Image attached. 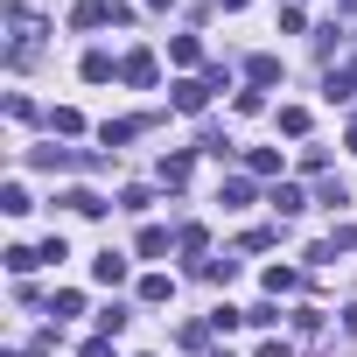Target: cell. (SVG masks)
Returning <instances> with one entry per match:
<instances>
[{
    "mask_svg": "<svg viewBox=\"0 0 357 357\" xmlns=\"http://www.w3.org/2000/svg\"><path fill=\"white\" fill-rule=\"evenodd\" d=\"M0 22H8V36H15V43H8V63H15V70H22V63H36V43H43V22H36V15L22 8V0H15V8L0 15Z\"/></svg>",
    "mask_w": 357,
    "mask_h": 357,
    "instance_id": "cell-1",
    "label": "cell"
},
{
    "mask_svg": "<svg viewBox=\"0 0 357 357\" xmlns=\"http://www.w3.org/2000/svg\"><path fill=\"white\" fill-rule=\"evenodd\" d=\"M105 22H133L126 0H77L70 8V29H105Z\"/></svg>",
    "mask_w": 357,
    "mask_h": 357,
    "instance_id": "cell-2",
    "label": "cell"
},
{
    "mask_svg": "<svg viewBox=\"0 0 357 357\" xmlns=\"http://www.w3.org/2000/svg\"><path fill=\"white\" fill-rule=\"evenodd\" d=\"M154 77H161L154 50H126V56H119V84H133V91H154Z\"/></svg>",
    "mask_w": 357,
    "mask_h": 357,
    "instance_id": "cell-3",
    "label": "cell"
},
{
    "mask_svg": "<svg viewBox=\"0 0 357 357\" xmlns=\"http://www.w3.org/2000/svg\"><path fill=\"white\" fill-rule=\"evenodd\" d=\"M29 161L36 168H56V175L63 168H98V154H77V147H29Z\"/></svg>",
    "mask_w": 357,
    "mask_h": 357,
    "instance_id": "cell-4",
    "label": "cell"
},
{
    "mask_svg": "<svg viewBox=\"0 0 357 357\" xmlns=\"http://www.w3.org/2000/svg\"><path fill=\"white\" fill-rule=\"evenodd\" d=\"M168 105H175V112H204V105H211V84H204V77H175V84H168Z\"/></svg>",
    "mask_w": 357,
    "mask_h": 357,
    "instance_id": "cell-5",
    "label": "cell"
},
{
    "mask_svg": "<svg viewBox=\"0 0 357 357\" xmlns=\"http://www.w3.org/2000/svg\"><path fill=\"white\" fill-rule=\"evenodd\" d=\"M336 252H357V225H336V231H329L322 245H308V259H315V266H329Z\"/></svg>",
    "mask_w": 357,
    "mask_h": 357,
    "instance_id": "cell-6",
    "label": "cell"
},
{
    "mask_svg": "<svg viewBox=\"0 0 357 357\" xmlns=\"http://www.w3.org/2000/svg\"><path fill=\"white\" fill-rule=\"evenodd\" d=\"M147 126H154V119H105V126H98V140H105V147H126V140H140Z\"/></svg>",
    "mask_w": 357,
    "mask_h": 357,
    "instance_id": "cell-7",
    "label": "cell"
},
{
    "mask_svg": "<svg viewBox=\"0 0 357 357\" xmlns=\"http://www.w3.org/2000/svg\"><path fill=\"white\" fill-rule=\"evenodd\" d=\"M91 280H98V287H119V280H126V252H112V245H105V252L91 259Z\"/></svg>",
    "mask_w": 357,
    "mask_h": 357,
    "instance_id": "cell-8",
    "label": "cell"
},
{
    "mask_svg": "<svg viewBox=\"0 0 357 357\" xmlns=\"http://www.w3.org/2000/svg\"><path fill=\"white\" fill-rule=\"evenodd\" d=\"M245 84H280V56H273V50L245 56Z\"/></svg>",
    "mask_w": 357,
    "mask_h": 357,
    "instance_id": "cell-9",
    "label": "cell"
},
{
    "mask_svg": "<svg viewBox=\"0 0 357 357\" xmlns=\"http://www.w3.org/2000/svg\"><path fill=\"white\" fill-rule=\"evenodd\" d=\"M266 204H273V211H280V218H301V211H308V204H315V197H301V190H294V183H273V197H266Z\"/></svg>",
    "mask_w": 357,
    "mask_h": 357,
    "instance_id": "cell-10",
    "label": "cell"
},
{
    "mask_svg": "<svg viewBox=\"0 0 357 357\" xmlns=\"http://www.w3.org/2000/svg\"><path fill=\"white\" fill-rule=\"evenodd\" d=\"M175 252H190V259L204 266V252H211V231H204V225H183V231H175Z\"/></svg>",
    "mask_w": 357,
    "mask_h": 357,
    "instance_id": "cell-11",
    "label": "cell"
},
{
    "mask_svg": "<svg viewBox=\"0 0 357 357\" xmlns=\"http://www.w3.org/2000/svg\"><path fill=\"white\" fill-rule=\"evenodd\" d=\"M0 259H8V273H22V280H29V273L43 266V245H8Z\"/></svg>",
    "mask_w": 357,
    "mask_h": 357,
    "instance_id": "cell-12",
    "label": "cell"
},
{
    "mask_svg": "<svg viewBox=\"0 0 357 357\" xmlns=\"http://www.w3.org/2000/svg\"><path fill=\"white\" fill-rule=\"evenodd\" d=\"M322 98H329V105H336V98H357V70H350V63L329 70V77H322Z\"/></svg>",
    "mask_w": 357,
    "mask_h": 357,
    "instance_id": "cell-13",
    "label": "cell"
},
{
    "mask_svg": "<svg viewBox=\"0 0 357 357\" xmlns=\"http://www.w3.org/2000/svg\"><path fill=\"white\" fill-rule=\"evenodd\" d=\"M218 204H225V211H245V204H252V175H231V183L218 190Z\"/></svg>",
    "mask_w": 357,
    "mask_h": 357,
    "instance_id": "cell-14",
    "label": "cell"
},
{
    "mask_svg": "<svg viewBox=\"0 0 357 357\" xmlns=\"http://www.w3.org/2000/svg\"><path fill=\"white\" fill-rule=\"evenodd\" d=\"M105 77H119V63L105 50H84V84H105Z\"/></svg>",
    "mask_w": 357,
    "mask_h": 357,
    "instance_id": "cell-15",
    "label": "cell"
},
{
    "mask_svg": "<svg viewBox=\"0 0 357 357\" xmlns=\"http://www.w3.org/2000/svg\"><path fill=\"white\" fill-rule=\"evenodd\" d=\"M63 204H70V211H77V218H105V211H112V204H105V197H98V190H70V197H63Z\"/></svg>",
    "mask_w": 357,
    "mask_h": 357,
    "instance_id": "cell-16",
    "label": "cell"
},
{
    "mask_svg": "<svg viewBox=\"0 0 357 357\" xmlns=\"http://www.w3.org/2000/svg\"><path fill=\"white\" fill-rule=\"evenodd\" d=\"M140 301H147V308L175 301V280H168V273H147V280H140Z\"/></svg>",
    "mask_w": 357,
    "mask_h": 357,
    "instance_id": "cell-17",
    "label": "cell"
},
{
    "mask_svg": "<svg viewBox=\"0 0 357 357\" xmlns=\"http://www.w3.org/2000/svg\"><path fill=\"white\" fill-rule=\"evenodd\" d=\"M168 56L183 63V70H197V63H204V43H197V36H175V43H168Z\"/></svg>",
    "mask_w": 357,
    "mask_h": 357,
    "instance_id": "cell-18",
    "label": "cell"
},
{
    "mask_svg": "<svg viewBox=\"0 0 357 357\" xmlns=\"http://www.w3.org/2000/svg\"><path fill=\"white\" fill-rule=\"evenodd\" d=\"M197 273H204V280H211V287H231V280H238V259H204V266H197Z\"/></svg>",
    "mask_w": 357,
    "mask_h": 357,
    "instance_id": "cell-19",
    "label": "cell"
},
{
    "mask_svg": "<svg viewBox=\"0 0 357 357\" xmlns=\"http://www.w3.org/2000/svg\"><path fill=\"white\" fill-rule=\"evenodd\" d=\"M294 287H301V273H294V266H266V294H273V301H280V294H294Z\"/></svg>",
    "mask_w": 357,
    "mask_h": 357,
    "instance_id": "cell-20",
    "label": "cell"
},
{
    "mask_svg": "<svg viewBox=\"0 0 357 357\" xmlns=\"http://www.w3.org/2000/svg\"><path fill=\"white\" fill-rule=\"evenodd\" d=\"M161 183L183 190V183H190V154H161Z\"/></svg>",
    "mask_w": 357,
    "mask_h": 357,
    "instance_id": "cell-21",
    "label": "cell"
},
{
    "mask_svg": "<svg viewBox=\"0 0 357 357\" xmlns=\"http://www.w3.org/2000/svg\"><path fill=\"white\" fill-rule=\"evenodd\" d=\"M175 343H183V350H211V322H183Z\"/></svg>",
    "mask_w": 357,
    "mask_h": 357,
    "instance_id": "cell-22",
    "label": "cell"
},
{
    "mask_svg": "<svg viewBox=\"0 0 357 357\" xmlns=\"http://www.w3.org/2000/svg\"><path fill=\"white\" fill-rule=\"evenodd\" d=\"M50 126L70 140V133H84V112H77V105H56V112H50Z\"/></svg>",
    "mask_w": 357,
    "mask_h": 357,
    "instance_id": "cell-23",
    "label": "cell"
},
{
    "mask_svg": "<svg viewBox=\"0 0 357 357\" xmlns=\"http://www.w3.org/2000/svg\"><path fill=\"white\" fill-rule=\"evenodd\" d=\"M245 168H252V175H280V147H252Z\"/></svg>",
    "mask_w": 357,
    "mask_h": 357,
    "instance_id": "cell-24",
    "label": "cell"
},
{
    "mask_svg": "<svg viewBox=\"0 0 357 357\" xmlns=\"http://www.w3.org/2000/svg\"><path fill=\"white\" fill-rule=\"evenodd\" d=\"M50 315H56V322H63V315H84V294H77V287H56V301H50Z\"/></svg>",
    "mask_w": 357,
    "mask_h": 357,
    "instance_id": "cell-25",
    "label": "cell"
},
{
    "mask_svg": "<svg viewBox=\"0 0 357 357\" xmlns=\"http://www.w3.org/2000/svg\"><path fill=\"white\" fill-rule=\"evenodd\" d=\"M126 322H133V315H126V308H119V301H105V308H98V336H119V329H126Z\"/></svg>",
    "mask_w": 357,
    "mask_h": 357,
    "instance_id": "cell-26",
    "label": "cell"
},
{
    "mask_svg": "<svg viewBox=\"0 0 357 357\" xmlns=\"http://www.w3.org/2000/svg\"><path fill=\"white\" fill-rule=\"evenodd\" d=\"M0 211H8V218H29V190L8 183V190H0Z\"/></svg>",
    "mask_w": 357,
    "mask_h": 357,
    "instance_id": "cell-27",
    "label": "cell"
},
{
    "mask_svg": "<svg viewBox=\"0 0 357 357\" xmlns=\"http://www.w3.org/2000/svg\"><path fill=\"white\" fill-rule=\"evenodd\" d=\"M280 133L301 140V133H308V105H280Z\"/></svg>",
    "mask_w": 357,
    "mask_h": 357,
    "instance_id": "cell-28",
    "label": "cell"
},
{
    "mask_svg": "<svg viewBox=\"0 0 357 357\" xmlns=\"http://www.w3.org/2000/svg\"><path fill=\"white\" fill-rule=\"evenodd\" d=\"M161 252H168V231L147 225V231H140V259H161Z\"/></svg>",
    "mask_w": 357,
    "mask_h": 357,
    "instance_id": "cell-29",
    "label": "cell"
},
{
    "mask_svg": "<svg viewBox=\"0 0 357 357\" xmlns=\"http://www.w3.org/2000/svg\"><path fill=\"white\" fill-rule=\"evenodd\" d=\"M315 204H322V211H336V204H350V190H343V183H322V190H315Z\"/></svg>",
    "mask_w": 357,
    "mask_h": 357,
    "instance_id": "cell-30",
    "label": "cell"
},
{
    "mask_svg": "<svg viewBox=\"0 0 357 357\" xmlns=\"http://www.w3.org/2000/svg\"><path fill=\"white\" fill-rule=\"evenodd\" d=\"M147 204H154V190H140V183H133V190H119V211H147Z\"/></svg>",
    "mask_w": 357,
    "mask_h": 357,
    "instance_id": "cell-31",
    "label": "cell"
},
{
    "mask_svg": "<svg viewBox=\"0 0 357 357\" xmlns=\"http://www.w3.org/2000/svg\"><path fill=\"white\" fill-rule=\"evenodd\" d=\"M245 322H252V329H273V322H280V308H273V301H259V308H245Z\"/></svg>",
    "mask_w": 357,
    "mask_h": 357,
    "instance_id": "cell-32",
    "label": "cell"
},
{
    "mask_svg": "<svg viewBox=\"0 0 357 357\" xmlns=\"http://www.w3.org/2000/svg\"><path fill=\"white\" fill-rule=\"evenodd\" d=\"M84 357H112V336H91V343H84Z\"/></svg>",
    "mask_w": 357,
    "mask_h": 357,
    "instance_id": "cell-33",
    "label": "cell"
},
{
    "mask_svg": "<svg viewBox=\"0 0 357 357\" xmlns=\"http://www.w3.org/2000/svg\"><path fill=\"white\" fill-rule=\"evenodd\" d=\"M259 357H287V343H280V336H266V343H259Z\"/></svg>",
    "mask_w": 357,
    "mask_h": 357,
    "instance_id": "cell-34",
    "label": "cell"
},
{
    "mask_svg": "<svg viewBox=\"0 0 357 357\" xmlns=\"http://www.w3.org/2000/svg\"><path fill=\"white\" fill-rule=\"evenodd\" d=\"M343 329H350V336H357V301H350V308H343Z\"/></svg>",
    "mask_w": 357,
    "mask_h": 357,
    "instance_id": "cell-35",
    "label": "cell"
},
{
    "mask_svg": "<svg viewBox=\"0 0 357 357\" xmlns=\"http://www.w3.org/2000/svg\"><path fill=\"white\" fill-rule=\"evenodd\" d=\"M343 147H350V154H357V119H350V133H343Z\"/></svg>",
    "mask_w": 357,
    "mask_h": 357,
    "instance_id": "cell-36",
    "label": "cell"
},
{
    "mask_svg": "<svg viewBox=\"0 0 357 357\" xmlns=\"http://www.w3.org/2000/svg\"><path fill=\"white\" fill-rule=\"evenodd\" d=\"M218 8H225V15H238V8H245V0H218Z\"/></svg>",
    "mask_w": 357,
    "mask_h": 357,
    "instance_id": "cell-37",
    "label": "cell"
},
{
    "mask_svg": "<svg viewBox=\"0 0 357 357\" xmlns=\"http://www.w3.org/2000/svg\"><path fill=\"white\" fill-rule=\"evenodd\" d=\"M147 8H175V0H147Z\"/></svg>",
    "mask_w": 357,
    "mask_h": 357,
    "instance_id": "cell-38",
    "label": "cell"
},
{
    "mask_svg": "<svg viewBox=\"0 0 357 357\" xmlns=\"http://www.w3.org/2000/svg\"><path fill=\"white\" fill-rule=\"evenodd\" d=\"M350 15H357V0H350Z\"/></svg>",
    "mask_w": 357,
    "mask_h": 357,
    "instance_id": "cell-39",
    "label": "cell"
},
{
    "mask_svg": "<svg viewBox=\"0 0 357 357\" xmlns=\"http://www.w3.org/2000/svg\"><path fill=\"white\" fill-rule=\"evenodd\" d=\"M294 8H301V0H294Z\"/></svg>",
    "mask_w": 357,
    "mask_h": 357,
    "instance_id": "cell-40",
    "label": "cell"
}]
</instances>
